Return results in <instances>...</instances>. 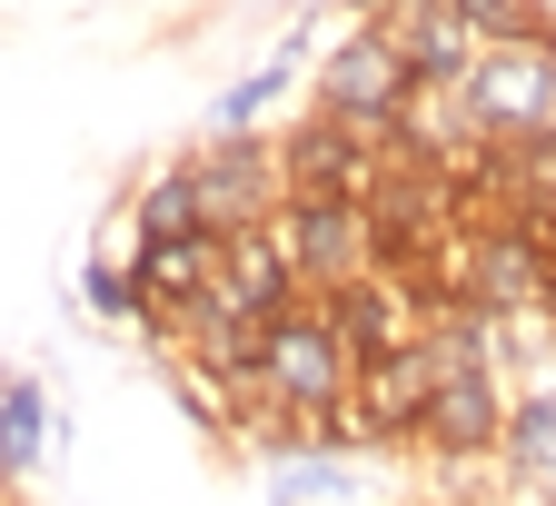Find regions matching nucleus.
<instances>
[{
    "label": "nucleus",
    "mask_w": 556,
    "mask_h": 506,
    "mask_svg": "<svg viewBox=\"0 0 556 506\" xmlns=\"http://www.w3.org/2000/svg\"><path fill=\"white\" fill-rule=\"evenodd\" d=\"M289 299H299V278H289V258H278V239H268V229H249V239H229V249H219V278H208L199 318H219V328H268Z\"/></svg>",
    "instance_id": "1a4fd4ad"
},
{
    "label": "nucleus",
    "mask_w": 556,
    "mask_h": 506,
    "mask_svg": "<svg viewBox=\"0 0 556 506\" xmlns=\"http://www.w3.org/2000/svg\"><path fill=\"white\" fill-rule=\"evenodd\" d=\"M388 40L407 50L417 90H467V69L486 60V30L457 11V0H407V11H388Z\"/></svg>",
    "instance_id": "6e6552de"
},
{
    "label": "nucleus",
    "mask_w": 556,
    "mask_h": 506,
    "mask_svg": "<svg viewBox=\"0 0 556 506\" xmlns=\"http://www.w3.org/2000/svg\"><path fill=\"white\" fill-rule=\"evenodd\" d=\"M348 388H358V347L338 328V299H289L258 328V397L249 427H268V457H289L328 427H348Z\"/></svg>",
    "instance_id": "f257e3e1"
},
{
    "label": "nucleus",
    "mask_w": 556,
    "mask_h": 506,
    "mask_svg": "<svg viewBox=\"0 0 556 506\" xmlns=\"http://www.w3.org/2000/svg\"><path fill=\"white\" fill-rule=\"evenodd\" d=\"M467 119L486 150H527L556 139V40H486V60L467 69Z\"/></svg>",
    "instance_id": "f03ea898"
},
{
    "label": "nucleus",
    "mask_w": 556,
    "mask_h": 506,
    "mask_svg": "<svg viewBox=\"0 0 556 506\" xmlns=\"http://www.w3.org/2000/svg\"><path fill=\"white\" fill-rule=\"evenodd\" d=\"M40 447H50V397H40V378H11L0 388V467H40Z\"/></svg>",
    "instance_id": "9b49d317"
},
{
    "label": "nucleus",
    "mask_w": 556,
    "mask_h": 506,
    "mask_svg": "<svg viewBox=\"0 0 556 506\" xmlns=\"http://www.w3.org/2000/svg\"><path fill=\"white\" fill-rule=\"evenodd\" d=\"M80 308H90V318H129V328H139V288H129V258H90V268H80Z\"/></svg>",
    "instance_id": "2eb2a0df"
},
{
    "label": "nucleus",
    "mask_w": 556,
    "mask_h": 506,
    "mask_svg": "<svg viewBox=\"0 0 556 506\" xmlns=\"http://www.w3.org/2000/svg\"><path fill=\"white\" fill-rule=\"evenodd\" d=\"M438 397V347H397V357H358V388H348V438H417Z\"/></svg>",
    "instance_id": "423d86ee"
},
{
    "label": "nucleus",
    "mask_w": 556,
    "mask_h": 506,
    "mask_svg": "<svg viewBox=\"0 0 556 506\" xmlns=\"http://www.w3.org/2000/svg\"><path fill=\"white\" fill-rule=\"evenodd\" d=\"M268 239H278V258H289L299 299H338V288H358L378 268V229H368L358 199H308V189H289V199H278V219H268Z\"/></svg>",
    "instance_id": "7ed1b4c3"
},
{
    "label": "nucleus",
    "mask_w": 556,
    "mask_h": 506,
    "mask_svg": "<svg viewBox=\"0 0 556 506\" xmlns=\"http://www.w3.org/2000/svg\"><path fill=\"white\" fill-rule=\"evenodd\" d=\"M497 467H507L517 486H556V397H507Z\"/></svg>",
    "instance_id": "9d476101"
},
{
    "label": "nucleus",
    "mask_w": 556,
    "mask_h": 506,
    "mask_svg": "<svg viewBox=\"0 0 556 506\" xmlns=\"http://www.w3.org/2000/svg\"><path fill=\"white\" fill-rule=\"evenodd\" d=\"M428 318H438V288L407 278V268H368L358 288H338V328L358 357H397V347H428Z\"/></svg>",
    "instance_id": "0eeeda50"
},
{
    "label": "nucleus",
    "mask_w": 556,
    "mask_h": 506,
    "mask_svg": "<svg viewBox=\"0 0 556 506\" xmlns=\"http://www.w3.org/2000/svg\"><path fill=\"white\" fill-rule=\"evenodd\" d=\"M129 219H139V239H199V199H189V179L169 169V179H150V189H139V208H129Z\"/></svg>",
    "instance_id": "ddd939ff"
},
{
    "label": "nucleus",
    "mask_w": 556,
    "mask_h": 506,
    "mask_svg": "<svg viewBox=\"0 0 556 506\" xmlns=\"http://www.w3.org/2000/svg\"><path fill=\"white\" fill-rule=\"evenodd\" d=\"M407 100H417V80H407V50L388 40V21H358V30L328 40V60H318V119L397 129Z\"/></svg>",
    "instance_id": "20e7f679"
},
{
    "label": "nucleus",
    "mask_w": 556,
    "mask_h": 506,
    "mask_svg": "<svg viewBox=\"0 0 556 506\" xmlns=\"http://www.w3.org/2000/svg\"><path fill=\"white\" fill-rule=\"evenodd\" d=\"M457 11L486 30V40H556V21H546V0H457Z\"/></svg>",
    "instance_id": "4468645a"
},
{
    "label": "nucleus",
    "mask_w": 556,
    "mask_h": 506,
    "mask_svg": "<svg viewBox=\"0 0 556 506\" xmlns=\"http://www.w3.org/2000/svg\"><path fill=\"white\" fill-rule=\"evenodd\" d=\"M299 496H348V467L338 457H289L278 467V506H299Z\"/></svg>",
    "instance_id": "dca6fc26"
},
{
    "label": "nucleus",
    "mask_w": 556,
    "mask_h": 506,
    "mask_svg": "<svg viewBox=\"0 0 556 506\" xmlns=\"http://www.w3.org/2000/svg\"><path fill=\"white\" fill-rule=\"evenodd\" d=\"M299 50H308V40H289V50L268 60V69H249V80H229V90H219V110H208V139H249V119H258V110L278 100V80L299 69Z\"/></svg>",
    "instance_id": "f8f14e48"
},
{
    "label": "nucleus",
    "mask_w": 556,
    "mask_h": 506,
    "mask_svg": "<svg viewBox=\"0 0 556 506\" xmlns=\"http://www.w3.org/2000/svg\"><path fill=\"white\" fill-rule=\"evenodd\" d=\"M179 179H189V199H199V229H208V239H249V229L278 219V199H289L268 139H208V150L179 160Z\"/></svg>",
    "instance_id": "39448f33"
},
{
    "label": "nucleus",
    "mask_w": 556,
    "mask_h": 506,
    "mask_svg": "<svg viewBox=\"0 0 556 506\" xmlns=\"http://www.w3.org/2000/svg\"><path fill=\"white\" fill-rule=\"evenodd\" d=\"M546 199H556V160H546Z\"/></svg>",
    "instance_id": "f3484780"
}]
</instances>
